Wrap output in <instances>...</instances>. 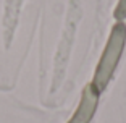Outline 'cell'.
<instances>
[{"label":"cell","mask_w":126,"mask_h":123,"mask_svg":"<svg viewBox=\"0 0 126 123\" xmlns=\"http://www.w3.org/2000/svg\"><path fill=\"white\" fill-rule=\"evenodd\" d=\"M125 49H126V23L115 21L107 37L105 47L102 50V55L95 65L92 81H91V84L100 94L108 88V84L115 76V71L121 62Z\"/></svg>","instance_id":"obj_1"},{"label":"cell","mask_w":126,"mask_h":123,"mask_svg":"<svg viewBox=\"0 0 126 123\" xmlns=\"http://www.w3.org/2000/svg\"><path fill=\"white\" fill-rule=\"evenodd\" d=\"M115 21H126V0H118L116 7L113 10Z\"/></svg>","instance_id":"obj_3"},{"label":"cell","mask_w":126,"mask_h":123,"mask_svg":"<svg viewBox=\"0 0 126 123\" xmlns=\"http://www.w3.org/2000/svg\"><path fill=\"white\" fill-rule=\"evenodd\" d=\"M100 96L102 94L91 83H87L81 92V99H79L78 107H76V110L73 112L71 118L66 123H91L97 112V108H99Z\"/></svg>","instance_id":"obj_2"}]
</instances>
